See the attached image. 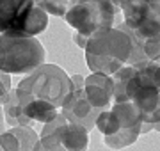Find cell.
<instances>
[{
	"mask_svg": "<svg viewBox=\"0 0 160 151\" xmlns=\"http://www.w3.org/2000/svg\"><path fill=\"white\" fill-rule=\"evenodd\" d=\"M86 62L92 73L114 75L128 62L132 39L119 27H107L89 36L86 45Z\"/></svg>",
	"mask_w": 160,
	"mask_h": 151,
	"instance_id": "cell-1",
	"label": "cell"
},
{
	"mask_svg": "<svg viewBox=\"0 0 160 151\" xmlns=\"http://www.w3.org/2000/svg\"><path fill=\"white\" fill-rule=\"evenodd\" d=\"M71 89H73L71 78L62 68H59L55 64L43 62L18 84L16 94L22 105L29 103L34 98H41L61 109L64 98L68 96Z\"/></svg>",
	"mask_w": 160,
	"mask_h": 151,
	"instance_id": "cell-2",
	"label": "cell"
},
{
	"mask_svg": "<svg viewBox=\"0 0 160 151\" xmlns=\"http://www.w3.org/2000/svg\"><path fill=\"white\" fill-rule=\"evenodd\" d=\"M45 46L34 36L0 34V71L9 75H29L45 62Z\"/></svg>",
	"mask_w": 160,
	"mask_h": 151,
	"instance_id": "cell-3",
	"label": "cell"
},
{
	"mask_svg": "<svg viewBox=\"0 0 160 151\" xmlns=\"http://www.w3.org/2000/svg\"><path fill=\"white\" fill-rule=\"evenodd\" d=\"M119 12L121 9L110 0H69L64 20L71 29L89 37L98 30L118 25Z\"/></svg>",
	"mask_w": 160,
	"mask_h": 151,
	"instance_id": "cell-4",
	"label": "cell"
},
{
	"mask_svg": "<svg viewBox=\"0 0 160 151\" xmlns=\"http://www.w3.org/2000/svg\"><path fill=\"white\" fill-rule=\"evenodd\" d=\"M123 12V23L141 36L160 34V0H110Z\"/></svg>",
	"mask_w": 160,
	"mask_h": 151,
	"instance_id": "cell-5",
	"label": "cell"
},
{
	"mask_svg": "<svg viewBox=\"0 0 160 151\" xmlns=\"http://www.w3.org/2000/svg\"><path fill=\"white\" fill-rule=\"evenodd\" d=\"M41 148L48 151L71 149L82 151L89 146V130L78 123L66 121L39 137Z\"/></svg>",
	"mask_w": 160,
	"mask_h": 151,
	"instance_id": "cell-6",
	"label": "cell"
},
{
	"mask_svg": "<svg viewBox=\"0 0 160 151\" xmlns=\"http://www.w3.org/2000/svg\"><path fill=\"white\" fill-rule=\"evenodd\" d=\"M62 114L68 121L78 123L82 126H86L87 130H92L94 128V121H96L98 114L102 112V109H94L86 98V93H84V87L82 89H71L68 93V96L64 98L62 105Z\"/></svg>",
	"mask_w": 160,
	"mask_h": 151,
	"instance_id": "cell-7",
	"label": "cell"
},
{
	"mask_svg": "<svg viewBox=\"0 0 160 151\" xmlns=\"http://www.w3.org/2000/svg\"><path fill=\"white\" fill-rule=\"evenodd\" d=\"M84 93L87 101L94 109H110L112 94H114V82L112 75L105 73H91L84 80Z\"/></svg>",
	"mask_w": 160,
	"mask_h": 151,
	"instance_id": "cell-8",
	"label": "cell"
},
{
	"mask_svg": "<svg viewBox=\"0 0 160 151\" xmlns=\"http://www.w3.org/2000/svg\"><path fill=\"white\" fill-rule=\"evenodd\" d=\"M139 119L144 123L160 121V89L158 87H139L130 96Z\"/></svg>",
	"mask_w": 160,
	"mask_h": 151,
	"instance_id": "cell-9",
	"label": "cell"
},
{
	"mask_svg": "<svg viewBox=\"0 0 160 151\" xmlns=\"http://www.w3.org/2000/svg\"><path fill=\"white\" fill-rule=\"evenodd\" d=\"M46 27H48V12L34 2L32 6L27 7V11L14 23V27L7 32L18 36H38L45 32Z\"/></svg>",
	"mask_w": 160,
	"mask_h": 151,
	"instance_id": "cell-10",
	"label": "cell"
},
{
	"mask_svg": "<svg viewBox=\"0 0 160 151\" xmlns=\"http://www.w3.org/2000/svg\"><path fill=\"white\" fill-rule=\"evenodd\" d=\"M34 2L36 0H0V34L11 30Z\"/></svg>",
	"mask_w": 160,
	"mask_h": 151,
	"instance_id": "cell-11",
	"label": "cell"
},
{
	"mask_svg": "<svg viewBox=\"0 0 160 151\" xmlns=\"http://www.w3.org/2000/svg\"><path fill=\"white\" fill-rule=\"evenodd\" d=\"M2 109H4V117H6L7 124H11V126H16V124H20V126H32L36 123L29 116L23 114V105L20 101V98H18L16 89L9 91V96L4 101Z\"/></svg>",
	"mask_w": 160,
	"mask_h": 151,
	"instance_id": "cell-12",
	"label": "cell"
},
{
	"mask_svg": "<svg viewBox=\"0 0 160 151\" xmlns=\"http://www.w3.org/2000/svg\"><path fill=\"white\" fill-rule=\"evenodd\" d=\"M23 114L29 116L32 121L45 124L53 116H57V107L53 103H50V101H46V100L34 98V100H30L29 103L23 105Z\"/></svg>",
	"mask_w": 160,
	"mask_h": 151,
	"instance_id": "cell-13",
	"label": "cell"
},
{
	"mask_svg": "<svg viewBox=\"0 0 160 151\" xmlns=\"http://www.w3.org/2000/svg\"><path fill=\"white\" fill-rule=\"evenodd\" d=\"M139 135H141V124H135L130 128H119L112 135H103V139H105V144L112 149H123L126 146L133 144L139 139Z\"/></svg>",
	"mask_w": 160,
	"mask_h": 151,
	"instance_id": "cell-14",
	"label": "cell"
},
{
	"mask_svg": "<svg viewBox=\"0 0 160 151\" xmlns=\"http://www.w3.org/2000/svg\"><path fill=\"white\" fill-rule=\"evenodd\" d=\"M110 110L116 114L121 128H130V126H135V124L142 123L139 119V114L135 110V107L132 105L130 100H126V101H114V105L110 107Z\"/></svg>",
	"mask_w": 160,
	"mask_h": 151,
	"instance_id": "cell-15",
	"label": "cell"
},
{
	"mask_svg": "<svg viewBox=\"0 0 160 151\" xmlns=\"http://www.w3.org/2000/svg\"><path fill=\"white\" fill-rule=\"evenodd\" d=\"M11 132L16 135L18 142H20V151H30V149H43L39 142V137L36 134L32 126H16L11 128Z\"/></svg>",
	"mask_w": 160,
	"mask_h": 151,
	"instance_id": "cell-16",
	"label": "cell"
},
{
	"mask_svg": "<svg viewBox=\"0 0 160 151\" xmlns=\"http://www.w3.org/2000/svg\"><path fill=\"white\" fill-rule=\"evenodd\" d=\"M94 126H96L103 135H112L121 128L116 114L112 110H107V109H103V110L98 114L96 121H94Z\"/></svg>",
	"mask_w": 160,
	"mask_h": 151,
	"instance_id": "cell-17",
	"label": "cell"
},
{
	"mask_svg": "<svg viewBox=\"0 0 160 151\" xmlns=\"http://www.w3.org/2000/svg\"><path fill=\"white\" fill-rule=\"evenodd\" d=\"M36 4L39 7H43L48 14L53 16H64L68 11L69 0H36Z\"/></svg>",
	"mask_w": 160,
	"mask_h": 151,
	"instance_id": "cell-18",
	"label": "cell"
},
{
	"mask_svg": "<svg viewBox=\"0 0 160 151\" xmlns=\"http://www.w3.org/2000/svg\"><path fill=\"white\" fill-rule=\"evenodd\" d=\"M0 151H20V142L11 130L0 134Z\"/></svg>",
	"mask_w": 160,
	"mask_h": 151,
	"instance_id": "cell-19",
	"label": "cell"
},
{
	"mask_svg": "<svg viewBox=\"0 0 160 151\" xmlns=\"http://www.w3.org/2000/svg\"><path fill=\"white\" fill-rule=\"evenodd\" d=\"M11 89V75L6 71H0V105H4Z\"/></svg>",
	"mask_w": 160,
	"mask_h": 151,
	"instance_id": "cell-20",
	"label": "cell"
},
{
	"mask_svg": "<svg viewBox=\"0 0 160 151\" xmlns=\"http://www.w3.org/2000/svg\"><path fill=\"white\" fill-rule=\"evenodd\" d=\"M87 39H89V37H87V36L80 34V32H77V30H75L73 41H75V43H77V45H78L80 48H86V45H87Z\"/></svg>",
	"mask_w": 160,
	"mask_h": 151,
	"instance_id": "cell-21",
	"label": "cell"
},
{
	"mask_svg": "<svg viewBox=\"0 0 160 151\" xmlns=\"http://www.w3.org/2000/svg\"><path fill=\"white\" fill-rule=\"evenodd\" d=\"M71 78V85H73V89H82L84 87V76L82 75H73V76H69Z\"/></svg>",
	"mask_w": 160,
	"mask_h": 151,
	"instance_id": "cell-22",
	"label": "cell"
},
{
	"mask_svg": "<svg viewBox=\"0 0 160 151\" xmlns=\"http://www.w3.org/2000/svg\"><path fill=\"white\" fill-rule=\"evenodd\" d=\"M153 130V123H141V134H148Z\"/></svg>",
	"mask_w": 160,
	"mask_h": 151,
	"instance_id": "cell-23",
	"label": "cell"
},
{
	"mask_svg": "<svg viewBox=\"0 0 160 151\" xmlns=\"http://www.w3.org/2000/svg\"><path fill=\"white\" fill-rule=\"evenodd\" d=\"M4 128H6V123H4V109L0 105V134L4 132Z\"/></svg>",
	"mask_w": 160,
	"mask_h": 151,
	"instance_id": "cell-24",
	"label": "cell"
}]
</instances>
